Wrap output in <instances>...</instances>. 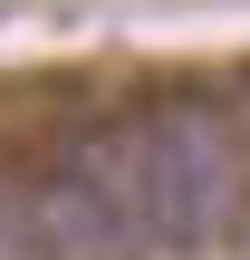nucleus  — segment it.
Here are the masks:
<instances>
[{
	"label": "nucleus",
	"instance_id": "7ed1b4c3",
	"mask_svg": "<svg viewBox=\"0 0 250 260\" xmlns=\"http://www.w3.org/2000/svg\"><path fill=\"white\" fill-rule=\"evenodd\" d=\"M231 260H250V203H241V232H231Z\"/></svg>",
	"mask_w": 250,
	"mask_h": 260
},
{
	"label": "nucleus",
	"instance_id": "f257e3e1",
	"mask_svg": "<svg viewBox=\"0 0 250 260\" xmlns=\"http://www.w3.org/2000/svg\"><path fill=\"white\" fill-rule=\"evenodd\" d=\"M145 232L154 260H202L241 232L250 203V154H241V116L212 87H173L154 106H135L125 125H106L77 154Z\"/></svg>",
	"mask_w": 250,
	"mask_h": 260
},
{
	"label": "nucleus",
	"instance_id": "f03ea898",
	"mask_svg": "<svg viewBox=\"0 0 250 260\" xmlns=\"http://www.w3.org/2000/svg\"><path fill=\"white\" fill-rule=\"evenodd\" d=\"M10 232L29 260H154L135 212L77 164V154H48L10 183Z\"/></svg>",
	"mask_w": 250,
	"mask_h": 260
},
{
	"label": "nucleus",
	"instance_id": "20e7f679",
	"mask_svg": "<svg viewBox=\"0 0 250 260\" xmlns=\"http://www.w3.org/2000/svg\"><path fill=\"white\" fill-rule=\"evenodd\" d=\"M10 251H19V232H10V222H0V260H10Z\"/></svg>",
	"mask_w": 250,
	"mask_h": 260
}]
</instances>
